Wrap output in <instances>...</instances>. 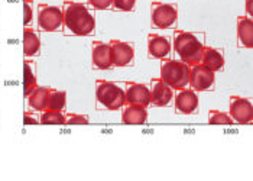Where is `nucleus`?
Masks as SVG:
<instances>
[{
	"instance_id": "29",
	"label": "nucleus",
	"mask_w": 253,
	"mask_h": 181,
	"mask_svg": "<svg viewBox=\"0 0 253 181\" xmlns=\"http://www.w3.org/2000/svg\"><path fill=\"white\" fill-rule=\"evenodd\" d=\"M246 12H248V16L252 18L253 15V0H246Z\"/></svg>"
},
{
	"instance_id": "15",
	"label": "nucleus",
	"mask_w": 253,
	"mask_h": 181,
	"mask_svg": "<svg viewBox=\"0 0 253 181\" xmlns=\"http://www.w3.org/2000/svg\"><path fill=\"white\" fill-rule=\"evenodd\" d=\"M237 40L240 46L251 49L253 46V20L249 16L237 18Z\"/></svg>"
},
{
	"instance_id": "26",
	"label": "nucleus",
	"mask_w": 253,
	"mask_h": 181,
	"mask_svg": "<svg viewBox=\"0 0 253 181\" xmlns=\"http://www.w3.org/2000/svg\"><path fill=\"white\" fill-rule=\"evenodd\" d=\"M65 123H68V125H87L88 118L84 115H78V113H68V115H65Z\"/></svg>"
},
{
	"instance_id": "10",
	"label": "nucleus",
	"mask_w": 253,
	"mask_h": 181,
	"mask_svg": "<svg viewBox=\"0 0 253 181\" xmlns=\"http://www.w3.org/2000/svg\"><path fill=\"white\" fill-rule=\"evenodd\" d=\"M110 52H112V64L115 67H127L132 64L135 58V49L133 45L129 42L119 40H112L109 42Z\"/></svg>"
},
{
	"instance_id": "25",
	"label": "nucleus",
	"mask_w": 253,
	"mask_h": 181,
	"mask_svg": "<svg viewBox=\"0 0 253 181\" xmlns=\"http://www.w3.org/2000/svg\"><path fill=\"white\" fill-rule=\"evenodd\" d=\"M32 4H34L32 0H23V25L25 26H28L32 22V18H34Z\"/></svg>"
},
{
	"instance_id": "5",
	"label": "nucleus",
	"mask_w": 253,
	"mask_h": 181,
	"mask_svg": "<svg viewBox=\"0 0 253 181\" xmlns=\"http://www.w3.org/2000/svg\"><path fill=\"white\" fill-rule=\"evenodd\" d=\"M178 19V9L172 3L152 1L151 6V20L158 29H168L175 25Z\"/></svg>"
},
{
	"instance_id": "7",
	"label": "nucleus",
	"mask_w": 253,
	"mask_h": 181,
	"mask_svg": "<svg viewBox=\"0 0 253 181\" xmlns=\"http://www.w3.org/2000/svg\"><path fill=\"white\" fill-rule=\"evenodd\" d=\"M214 73L206 68L203 64L190 65V84L194 91H206L214 86Z\"/></svg>"
},
{
	"instance_id": "14",
	"label": "nucleus",
	"mask_w": 253,
	"mask_h": 181,
	"mask_svg": "<svg viewBox=\"0 0 253 181\" xmlns=\"http://www.w3.org/2000/svg\"><path fill=\"white\" fill-rule=\"evenodd\" d=\"M171 52V42L167 37L159 34H149L148 35V54L149 57L156 60H164Z\"/></svg>"
},
{
	"instance_id": "3",
	"label": "nucleus",
	"mask_w": 253,
	"mask_h": 181,
	"mask_svg": "<svg viewBox=\"0 0 253 181\" xmlns=\"http://www.w3.org/2000/svg\"><path fill=\"white\" fill-rule=\"evenodd\" d=\"M161 79L172 90L185 89L190 84V65L181 60H167L161 64Z\"/></svg>"
},
{
	"instance_id": "1",
	"label": "nucleus",
	"mask_w": 253,
	"mask_h": 181,
	"mask_svg": "<svg viewBox=\"0 0 253 181\" xmlns=\"http://www.w3.org/2000/svg\"><path fill=\"white\" fill-rule=\"evenodd\" d=\"M62 25L73 35L87 37L96 29V18L85 4L65 0L62 6Z\"/></svg>"
},
{
	"instance_id": "13",
	"label": "nucleus",
	"mask_w": 253,
	"mask_h": 181,
	"mask_svg": "<svg viewBox=\"0 0 253 181\" xmlns=\"http://www.w3.org/2000/svg\"><path fill=\"white\" fill-rule=\"evenodd\" d=\"M91 62L93 67L98 70H109L113 67L112 64V52L109 44L101 41H93L91 44Z\"/></svg>"
},
{
	"instance_id": "19",
	"label": "nucleus",
	"mask_w": 253,
	"mask_h": 181,
	"mask_svg": "<svg viewBox=\"0 0 253 181\" xmlns=\"http://www.w3.org/2000/svg\"><path fill=\"white\" fill-rule=\"evenodd\" d=\"M41 49V40L38 32L32 28L23 29V54L26 58L35 57Z\"/></svg>"
},
{
	"instance_id": "8",
	"label": "nucleus",
	"mask_w": 253,
	"mask_h": 181,
	"mask_svg": "<svg viewBox=\"0 0 253 181\" xmlns=\"http://www.w3.org/2000/svg\"><path fill=\"white\" fill-rule=\"evenodd\" d=\"M125 104H137L148 107L151 104V89L142 83H125Z\"/></svg>"
},
{
	"instance_id": "22",
	"label": "nucleus",
	"mask_w": 253,
	"mask_h": 181,
	"mask_svg": "<svg viewBox=\"0 0 253 181\" xmlns=\"http://www.w3.org/2000/svg\"><path fill=\"white\" fill-rule=\"evenodd\" d=\"M39 123L42 125H64L65 123V115L57 110H43L41 115Z\"/></svg>"
},
{
	"instance_id": "2",
	"label": "nucleus",
	"mask_w": 253,
	"mask_h": 181,
	"mask_svg": "<svg viewBox=\"0 0 253 181\" xmlns=\"http://www.w3.org/2000/svg\"><path fill=\"white\" fill-rule=\"evenodd\" d=\"M203 42L197 38L193 32L175 31L174 34V49L179 55V60L187 62L188 65H194L201 61L203 55Z\"/></svg>"
},
{
	"instance_id": "27",
	"label": "nucleus",
	"mask_w": 253,
	"mask_h": 181,
	"mask_svg": "<svg viewBox=\"0 0 253 181\" xmlns=\"http://www.w3.org/2000/svg\"><path fill=\"white\" fill-rule=\"evenodd\" d=\"M88 4H91L97 10H106L112 7V0H88Z\"/></svg>"
},
{
	"instance_id": "17",
	"label": "nucleus",
	"mask_w": 253,
	"mask_h": 181,
	"mask_svg": "<svg viewBox=\"0 0 253 181\" xmlns=\"http://www.w3.org/2000/svg\"><path fill=\"white\" fill-rule=\"evenodd\" d=\"M148 119L146 107L137 104H125L122 112V122L126 125H143Z\"/></svg>"
},
{
	"instance_id": "11",
	"label": "nucleus",
	"mask_w": 253,
	"mask_h": 181,
	"mask_svg": "<svg viewBox=\"0 0 253 181\" xmlns=\"http://www.w3.org/2000/svg\"><path fill=\"white\" fill-rule=\"evenodd\" d=\"M174 99V90L162 79H152L151 80V104L158 107L168 106Z\"/></svg>"
},
{
	"instance_id": "20",
	"label": "nucleus",
	"mask_w": 253,
	"mask_h": 181,
	"mask_svg": "<svg viewBox=\"0 0 253 181\" xmlns=\"http://www.w3.org/2000/svg\"><path fill=\"white\" fill-rule=\"evenodd\" d=\"M48 93H49V87H42L38 86L26 99H28V104L38 112H43L46 110V104H48Z\"/></svg>"
},
{
	"instance_id": "28",
	"label": "nucleus",
	"mask_w": 253,
	"mask_h": 181,
	"mask_svg": "<svg viewBox=\"0 0 253 181\" xmlns=\"http://www.w3.org/2000/svg\"><path fill=\"white\" fill-rule=\"evenodd\" d=\"M23 123L25 125H38L39 121L35 118L32 112H25L23 113Z\"/></svg>"
},
{
	"instance_id": "18",
	"label": "nucleus",
	"mask_w": 253,
	"mask_h": 181,
	"mask_svg": "<svg viewBox=\"0 0 253 181\" xmlns=\"http://www.w3.org/2000/svg\"><path fill=\"white\" fill-rule=\"evenodd\" d=\"M37 64L31 60L23 61V96L28 97L37 87Z\"/></svg>"
},
{
	"instance_id": "23",
	"label": "nucleus",
	"mask_w": 253,
	"mask_h": 181,
	"mask_svg": "<svg viewBox=\"0 0 253 181\" xmlns=\"http://www.w3.org/2000/svg\"><path fill=\"white\" fill-rule=\"evenodd\" d=\"M209 123L210 125H232L233 119L230 118V115L213 109L209 112Z\"/></svg>"
},
{
	"instance_id": "16",
	"label": "nucleus",
	"mask_w": 253,
	"mask_h": 181,
	"mask_svg": "<svg viewBox=\"0 0 253 181\" xmlns=\"http://www.w3.org/2000/svg\"><path fill=\"white\" fill-rule=\"evenodd\" d=\"M200 64H203L206 68H209L213 73H215V71L223 70V67H224V57H223V54L218 49H215L213 46H206L204 45Z\"/></svg>"
},
{
	"instance_id": "24",
	"label": "nucleus",
	"mask_w": 253,
	"mask_h": 181,
	"mask_svg": "<svg viewBox=\"0 0 253 181\" xmlns=\"http://www.w3.org/2000/svg\"><path fill=\"white\" fill-rule=\"evenodd\" d=\"M136 0H112V6L120 12H132Z\"/></svg>"
},
{
	"instance_id": "21",
	"label": "nucleus",
	"mask_w": 253,
	"mask_h": 181,
	"mask_svg": "<svg viewBox=\"0 0 253 181\" xmlns=\"http://www.w3.org/2000/svg\"><path fill=\"white\" fill-rule=\"evenodd\" d=\"M67 103V93L64 90H57V89H49L48 93V104L46 109L48 110H57L62 112Z\"/></svg>"
},
{
	"instance_id": "9",
	"label": "nucleus",
	"mask_w": 253,
	"mask_h": 181,
	"mask_svg": "<svg viewBox=\"0 0 253 181\" xmlns=\"http://www.w3.org/2000/svg\"><path fill=\"white\" fill-rule=\"evenodd\" d=\"M229 112L230 118L233 122L242 123V125H249L253 119V107L252 101L242 96H232L230 104H229Z\"/></svg>"
},
{
	"instance_id": "12",
	"label": "nucleus",
	"mask_w": 253,
	"mask_h": 181,
	"mask_svg": "<svg viewBox=\"0 0 253 181\" xmlns=\"http://www.w3.org/2000/svg\"><path fill=\"white\" fill-rule=\"evenodd\" d=\"M175 109L181 115H191L198 109V96L193 89H179L175 94Z\"/></svg>"
},
{
	"instance_id": "6",
	"label": "nucleus",
	"mask_w": 253,
	"mask_h": 181,
	"mask_svg": "<svg viewBox=\"0 0 253 181\" xmlns=\"http://www.w3.org/2000/svg\"><path fill=\"white\" fill-rule=\"evenodd\" d=\"M38 26L45 32H55L62 26V9L58 6L39 3Z\"/></svg>"
},
{
	"instance_id": "4",
	"label": "nucleus",
	"mask_w": 253,
	"mask_h": 181,
	"mask_svg": "<svg viewBox=\"0 0 253 181\" xmlns=\"http://www.w3.org/2000/svg\"><path fill=\"white\" fill-rule=\"evenodd\" d=\"M96 97L98 104L107 110H119L125 106V89L107 80L96 81Z\"/></svg>"
}]
</instances>
